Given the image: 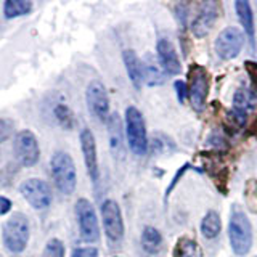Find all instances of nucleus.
<instances>
[{
  "mask_svg": "<svg viewBox=\"0 0 257 257\" xmlns=\"http://www.w3.org/2000/svg\"><path fill=\"white\" fill-rule=\"evenodd\" d=\"M85 100L87 108L90 111V114L95 116L101 122H106L109 117V98L106 87L103 85L101 80L93 79L90 84L87 85L85 90Z\"/></svg>",
  "mask_w": 257,
  "mask_h": 257,
  "instance_id": "nucleus-10",
  "label": "nucleus"
},
{
  "mask_svg": "<svg viewBox=\"0 0 257 257\" xmlns=\"http://www.w3.org/2000/svg\"><path fill=\"white\" fill-rule=\"evenodd\" d=\"M163 235L161 231L155 227H145L142 231V249L150 255H155L158 252H161L163 249Z\"/></svg>",
  "mask_w": 257,
  "mask_h": 257,
  "instance_id": "nucleus-19",
  "label": "nucleus"
},
{
  "mask_svg": "<svg viewBox=\"0 0 257 257\" xmlns=\"http://www.w3.org/2000/svg\"><path fill=\"white\" fill-rule=\"evenodd\" d=\"M32 10V4L28 0H7L4 4V16L7 20L26 16Z\"/></svg>",
  "mask_w": 257,
  "mask_h": 257,
  "instance_id": "nucleus-22",
  "label": "nucleus"
},
{
  "mask_svg": "<svg viewBox=\"0 0 257 257\" xmlns=\"http://www.w3.org/2000/svg\"><path fill=\"white\" fill-rule=\"evenodd\" d=\"M10 209H12V201L7 196H0V217L10 212Z\"/></svg>",
  "mask_w": 257,
  "mask_h": 257,
  "instance_id": "nucleus-35",
  "label": "nucleus"
},
{
  "mask_svg": "<svg viewBox=\"0 0 257 257\" xmlns=\"http://www.w3.org/2000/svg\"><path fill=\"white\" fill-rule=\"evenodd\" d=\"M31 236L29 220L23 212H16L10 215L4 223L2 228V241L5 247L13 254H20L28 247Z\"/></svg>",
  "mask_w": 257,
  "mask_h": 257,
  "instance_id": "nucleus-3",
  "label": "nucleus"
},
{
  "mask_svg": "<svg viewBox=\"0 0 257 257\" xmlns=\"http://www.w3.org/2000/svg\"><path fill=\"white\" fill-rule=\"evenodd\" d=\"M190 167H191V164H190V163H185V164H183V166L180 167V171L177 172V175L174 177V179H172V182H171V185H169V187H167V190H166V199L169 198V195H171V191L174 190V187H175V185L179 183L180 177H182V175H183L185 172H187Z\"/></svg>",
  "mask_w": 257,
  "mask_h": 257,
  "instance_id": "nucleus-34",
  "label": "nucleus"
},
{
  "mask_svg": "<svg viewBox=\"0 0 257 257\" xmlns=\"http://www.w3.org/2000/svg\"><path fill=\"white\" fill-rule=\"evenodd\" d=\"M148 148L155 153V155H163V153H171L175 148V143L164 134H155L151 137Z\"/></svg>",
  "mask_w": 257,
  "mask_h": 257,
  "instance_id": "nucleus-23",
  "label": "nucleus"
},
{
  "mask_svg": "<svg viewBox=\"0 0 257 257\" xmlns=\"http://www.w3.org/2000/svg\"><path fill=\"white\" fill-rule=\"evenodd\" d=\"M21 196L32 206L36 211H44L53 201V191L52 187L45 180L32 177V179L24 180L20 185Z\"/></svg>",
  "mask_w": 257,
  "mask_h": 257,
  "instance_id": "nucleus-7",
  "label": "nucleus"
},
{
  "mask_svg": "<svg viewBox=\"0 0 257 257\" xmlns=\"http://www.w3.org/2000/svg\"><path fill=\"white\" fill-rule=\"evenodd\" d=\"M214 185L222 195H228V167H220L212 174Z\"/></svg>",
  "mask_w": 257,
  "mask_h": 257,
  "instance_id": "nucleus-27",
  "label": "nucleus"
},
{
  "mask_svg": "<svg viewBox=\"0 0 257 257\" xmlns=\"http://www.w3.org/2000/svg\"><path fill=\"white\" fill-rule=\"evenodd\" d=\"M156 53H158V63L161 69L169 76H177L182 72V63L179 55H177L175 45L166 37H161L156 44Z\"/></svg>",
  "mask_w": 257,
  "mask_h": 257,
  "instance_id": "nucleus-13",
  "label": "nucleus"
},
{
  "mask_svg": "<svg viewBox=\"0 0 257 257\" xmlns=\"http://www.w3.org/2000/svg\"><path fill=\"white\" fill-rule=\"evenodd\" d=\"M101 219H103V228L109 241L119 243L124 238V220L120 207L114 199H106L101 204Z\"/></svg>",
  "mask_w": 257,
  "mask_h": 257,
  "instance_id": "nucleus-11",
  "label": "nucleus"
},
{
  "mask_svg": "<svg viewBox=\"0 0 257 257\" xmlns=\"http://www.w3.org/2000/svg\"><path fill=\"white\" fill-rule=\"evenodd\" d=\"M199 228L206 239H214L219 236L222 231V220H220L219 212L207 211L206 215L203 217V220H201Z\"/></svg>",
  "mask_w": 257,
  "mask_h": 257,
  "instance_id": "nucleus-20",
  "label": "nucleus"
},
{
  "mask_svg": "<svg viewBox=\"0 0 257 257\" xmlns=\"http://www.w3.org/2000/svg\"><path fill=\"white\" fill-rule=\"evenodd\" d=\"M0 257H4V255H2V254H0Z\"/></svg>",
  "mask_w": 257,
  "mask_h": 257,
  "instance_id": "nucleus-37",
  "label": "nucleus"
},
{
  "mask_svg": "<svg viewBox=\"0 0 257 257\" xmlns=\"http://www.w3.org/2000/svg\"><path fill=\"white\" fill-rule=\"evenodd\" d=\"M15 132V122L12 119H0V145H2L4 142H7L10 137L13 135Z\"/></svg>",
  "mask_w": 257,
  "mask_h": 257,
  "instance_id": "nucleus-30",
  "label": "nucleus"
},
{
  "mask_svg": "<svg viewBox=\"0 0 257 257\" xmlns=\"http://www.w3.org/2000/svg\"><path fill=\"white\" fill-rule=\"evenodd\" d=\"M255 257H257V255H255Z\"/></svg>",
  "mask_w": 257,
  "mask_h": 257,
  "instance_id": "nucleus-38",
  "label": "nucleus"
},
{
  "mask_svg": "<svg viewBox=\"0 0 257 257\" xmlns=\"http://www.w3.org/2000/svg\"><path fill=\"white\" fill-rule=\"evenodd\" d=\"M235 12L236 16L243 26L246 36L251 40V45L255 47V28H254V12L251 8V4L246 0H236L235 2Z\"/></svg>",
  "mask_w": 257,
  "mask_h": 257,
  "instance_id": "nucleus-17",
  "label": "nucleus"
},
{
  "mask_svg": "<svg viewBox=\"0 0 257 257\" xmlns=\"http://www.w3.org/2000/svg\"><path fill=\"white\" fill-rule=\"evenodd\" d=\"M42 257H64V244L58 238H52L44 247Z\"/></svg>",
  "mask_w": 257,
  "mask_h": 257,
  "instance_id": "nucleus-28",
  "label": "nucleus"
},
{
  "mask_svg": "<svg viewBox=\"0 0 257 257\" xmlns=\"http://www.w3.org/2000/svg\"><path fill=\"white\" fill-rule=\"evenodd\" d=\"M219 12H220V7L217 2H204L201 5V12L191 23L193 36L198 39L206 37L209 32L212 31L217 18H219Z\"/></svg>",
  "mask_w": 257,
  "mask_h": 257,
  "instance_id": "nucleus-14",
  "label": "nucleus"
},
{
  "mask_svg": "<svg viewBox=\"0 0 257 257\" xmlns=\"http://www.w3.org/2000/svg\"><path fill=\"white\" fill-rule=\"evenodd\" d=\"M244 32L236 28H225L215 39V53L220 60H233L244 47Z\"/></svg>",
  "mask_w": 257,
  "mask_h": 257,
  "instance_id": "nucleus-9",
  "label": "nucleus"
},
{
  "mask_svg": "<svg viewBox=\"0 0 257 257\" xmlns=\"http://www.w3.org/2000/svg\"><path fill=\"white\" fill-rule=\"evenodd\" d=\"M71 257H98V249L93 246H87V247H76L72 251Z\"/></svg>",
  "mask_w": 257,
  "mask_h": 257,
  "instance_id": "nucleus-32",
  "label": "nucleus"
},
{
  "mask_svg": "<svg viewBox=\"0 0 257 257\" xmlns=\"http://www.w3.org/2000/svg\"><path fill=\"white\" fill-rule=\"evenodd\" d=\"M13 153H15V159L23 167H32L39 163L40 158V148H39V142L34 132L31 131H20L15 135V142H13Z\"/></svg>",
  "mask_w": 257,
  "mask_h": 257,
  "instance_id": "nucleus-8",
  "label": "nucleus"
},
{
  "mask_svg": "<svg viewBox=\"0 0 257 257\" xmlns=\"http://www.w3.org/2000/svg\"><path fill=\"white\" fill-rule=\"evenodd\" d=\"M251 135L257 139V117L254 119V122H252V125H251Z\"/></svg>",
  "mask_w": 257,
  "mask_h": 257,
  "instance_id": "nucleus-36",
  "label": "nucleus"
},
{
  "mask_svg": "<svg viewBox=\"0 0 257 257\" xmlns=\"http://www.w3.org/2000/svg\"><path fill=\"white\" fill-rule=\"evenodd\" d=\"M228 238L233 252L243 257L249 254L252 247V225L243 207L238 204L231 206L230 220H228Z\"/></svg>",
  "mask_w": 257,
  "mask_h": 257,
  "instance_id": "nucleus-1",
  "label": "nucleus"
},
{
  "mask_svg": "<svg viewBox=\"0 0 257 257\" xmlns=\"http://www.w3.org/2000/svg\"><path fill=\"white\" fill-rule=\"evenodd\" d=\"M148 60L150 61H145L143 63V80H145V84H148L151 87L164 84L163 72H161L156 64L151 61V58H148Z\"/></svg>",
  "mask_w": 257,
  "mask_h": 257,
  "instance_id": "nucleus-25",
  "label": "nucleus"
},
{
  "mask_svg": "<svg viewBox=\"0 0 257 257\" xmlns=\"http://www.w3.org/2000/svg\"><path fill=\"white\" fill-rule=\"evenodd\" d=\"M188 10H190V5L188 4H177L174 12H175V16L177 20L182 23V26H187V20H188Z\"/></svg>",
  "mask_w": 257,
  "mask_h": 257,
  "instance_id": "nucleus-31",
  "label": "nucleus"
},
{
  "mask_svg": "<svg viewBox=\"0 0 257 257\" xmlns=\"http://www.w3.org/2000/svg\"><path fill=\"white\" fill-rule=\"evenodd\" d=\"M174 88H175L177 96H179V101H180V103H185V100L188 98L187 82H185V80H175V82H174Z\"/></svg>",
  "mask_w": 257,
  "mask_h": 257,
  "instance_id": "nucleus-33",
  "label": "nucleus"
},
{
  "mask_svg": "<svg viewBox=\"0 0 257 257\" xmlns=\"http://www.w3.org/2000/svg\"><path fill=\"white\" fill-rule=\"evenodd\" d=\"M76 217L79 225V235L85 243H98L100 239V225L96 219V212L92 203L85 198L77 199L76 203Z\"/></svg>",
  "mask_w": 257,
  "mask_h": 257,
  "instance_id": "nucleus-6",
  "label": "nucleus"
},
{
  "mask_svg": "<svg viewBox=\"0 0 257 257\" xmlns=\"http://www.w3.org/2000/svg\"><path fill=\"white\" fill-rule=\"evenodd\" d=\"M172 257H203V249L193 238L182 236L177 239Z\"/></svg>",
  "mask_w": 257,
  "mask_h": 257,
  "instance_id": "nucleus-21",
  "label": "nucleus"
},
{
  "mask_svg": "<svg viewBox=\"0 0 257 257\" xmlns=\"http://www.w3.org/2000/svg\"><path fill=\"white\" fill-rule=\"evenodd\" d=\"M188 101L196 112H201L206 106L209 88H211V76L204 66L193 63L188 68Z\"/></svg>",
  "mask_w": 257,
  "mask_h": 257,
  "instance_id": "nucleus-5",
  "label": "nucleus"
},
{
  "mask_svg": "<svg viewBox=\"0 0 257 257\" xmlns=\"http://www.w3.org/2000/svg\"><path fill=\"white\" fill-rule=\"evenodd\" d=\"M122 61L127 71V76L131 79L132 85L135 87V90H140L143 87V61L137 56L134 50H124L122 52Z\"/></svg>",
  "mask_w": 257,
  "mask_h": 257,
  "instance_id": "nucleus-16",
  "label": "nucleus"
},
{
  "mask_svg": "<svg viewBox=\"0 0 257 257\" xmlns=\"http://www.w3.org/2000/svg\"><path fill=\"white\" fill-rule=\"evenodd\" d=\"M80 150H82L84 161H85V167L90 180L96 183L100 180V167H98V155H96V142L95 137L90 132V128L84 127L80 131Z\"/></svg>",
  "mask_w": 257,
  "mask_h": 257,
  "instance_id": "nucleus-12",
  "label": "nucleus"
},
{
  "mask_svg": "<svg viewBox=\"0 0 257 257\" xmlns=\"http://www.w3.org/2000/svg\"><path fill=\"white\" fill-rule=\"evenodd\" d=\"M244 69L249 76V80H251V95L257 98V61H244Z\"/></svg>",
  "mask_w": 257,
  "mask_h": 257,
  "instance_id": "nucleus-29",
  "label": "nucleus"
},
{
  "mask_svg": "<svg viewBox=\"0 0 257 257\" xmlns=\"http://www.w3.org/2000/svg\"><path fill=\"white\" fill-rule=\"evenodd\" d=\"M50 167L56 190L61 195H72L77 185V171L71 155L64 151H56L50 159Z\"/></svg>",
  "mask_w": 257,
  "mask_h": 257,
  "instance_id": "nucleus-2",
  "label": "nucleus"
},
{
  "mask_svg": "<svg viewBox=\"0 0 257 257\" xmlns=\"http://www.w3.org/2000/svg\"><path fill=\"white\" fill-rule=\"evenodd\" d=\"M252 108L251 104V92H247L244 87L238 88L233 95V108L231 112L236 116V119L241 122V125L246 124L247 120V112Z\"/></svg>",
  "mask_w": 257,
  "mask_h": 257,
  "instance_id": "nucleus-18",
  "label": "nucleus"
},
{
  "mask_svg": "<svg viewBox=\"0 0 257 257\" xmlns=\"http://www.w3.org/2000/svg\"><path fill=\"white\" fill-rule=\"evenodd\" d=\"M53 114L56 122H58L63 128H72L74 127V114L69 109L68 104H64L63 101L56 103L53 106Z\"/></svg>",
  "mask_w": 257,
  "mask_h": 257,
  "instance_id": "nucleus-24",
  "label": "nucleus"
},
{
  "mask_svg": "<svg viewBox=\"0 0 257 257\" xmlns=\"http://www.w3.org/2000/svg\"><path fill=\"white\" fill-rule=\"evenodd\" d=\"M244 203L249 212L257 214V180L247 179L244 183Z\"/></svg>",
  "mask_w": 257,
  "mask_h": 257,
  "instance_id": "nucleus-26",
  "label": "nucleus"
},
{
  "mask_svg": "<svg viewBox=\"0 0 257 257\" xmlns=\"http://www.w3.org/2000/svg\"><path fill=\"white\" fill-rule=\"evenodd\" d=\"M108 137H109V148L112 156L116 159H124L125 148H124V134H122V122L117 112H112L108 117Z\"/></svg>",
  "mask_w": 257,
  "mask_h": 257,
  "instance_id": "nucleus-15",
  "label": "nucleus"
},
{
  "mask_svg": "<svg viewBox=\"0 0 257 257\" xmlns=\"http://www.w3.org/2000/svg\"><path fill=\"white\" fill-rule=\"evenodd\" d=\"M125 135L128 148L135 156H145L148 153V134L145 117L139 108L128 106L125 109Z\"/></svg>",
  "mask_w": 257,
  "mask_h": 257,
  "instance_id": "nucleus-4",
  "label": "nucleus"
}]
</instances>
